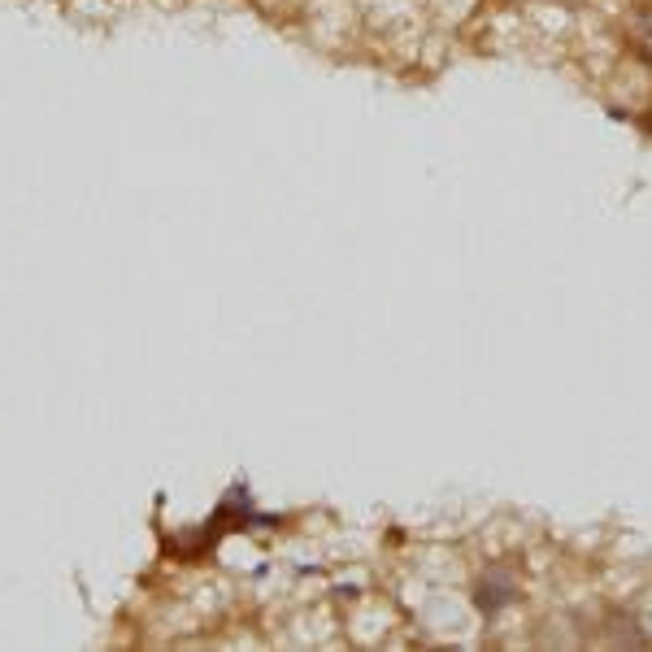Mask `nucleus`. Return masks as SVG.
Wrapping results in <instances>:
<instances>
[{
  "label": "nucleus",
  "mask_w": 652,
  "mask_h": 652,
  "mask_svg": "<svg viewBox=\"0 0 652 652\" xmlns=\"http://www.w3.org/2000/svg\"><path fill=\"white\" fill-rule=\"evenodd\" d=\"M639 122H644V131H648V135H652V105H648V109H644V114H639Z\"/></svg>",
  "instance_id": "nucleus-3"
},
{
  "label": "nucleus",
  "mask_w": 652,
  "mask_h": 652,
  "mask_svg": "<svg viewBox=\"0 0 652 652\" xmlns=\"http://www.w3.org/2000/svg\"><path fill=\"white\" fill-rule=\"evenodd\" d=\"M618 27H622V44L631 48V57L652 66V0H631L622 9Z\"/></svg>",
  "instance_id": "nucleus-2"
},
{
  "label": "nucleus",
  "mask_w": 652,
  "mask_h": 652,
  "mask_svg": "<svg viewBox=\"0 0 652 652\" xmlns=\"http://www.w3.org/2000/svg\"><path fill=\"white\" fill-rule=\"evenodd\" d=\"M474 609L483 613V618H496V613H505L513 600H518V570L509 566V561H492V566H483L474 574Z\"/></svg>",
  "instance_id": "nucleus-1"
}]
</instances>
